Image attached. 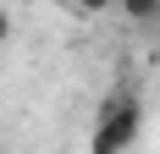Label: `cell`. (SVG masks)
<instances>
[{
	"label": "cell",
	"mask_w": 160,
	"mask_h": 154,
	"mask_svg": "<svg viewBox=\"0 0 160 154\" xmlns=\"http://www.w3.org/2000/svg\"><path fill=\"white\" fill-rule=\"evenodd\" d=\"M144 132V105H138V94H116L111 105L99 110L94 121V154H127Z\"/></svg>",
	"instance_id": "1"
},
{
	"label": "cell",
	"mask_w": 160,
	"mask_h": 154,
	"mask_svg": "<svg viewBox=\"0 0 160 154\" xmlns=\"http://www.w3.org/2000/svg\"><path fill=\"white\" fill-rule=\"evenodd\" d=\"M155 28H160V11H155Z\"/></svg>",
	"instance_id": "4"
},
{
	"label": "cell",
	"mask_w": 160,
	"mask_h": 154,
	"mask_svg": "<svg viewBox=\"0 0 160 154\" xmlns=\"http://www.w3.org/2000/svg\"><path fill=\"white\" fill-rule=\"evenodd\" d=\"M155 11H160V0H127V6H122L127 22H155Z\"/></svg>",
	"instance_id": "2"
},
{
	"label": "cell",
	"mask_w": 160,
	"mask_h": 154,
	"mask_svg": "<svg viewBox=\"0 0 160 154\" xmlns=\"http://www.w3.org/2000/svg\"><path fill=\"white\" fill-rule=\"evenodd\" d=\"M6 39H11V17L0 11V44H6Z\"/></svg>",
	"instance_id": "3"
}]
</instances>
